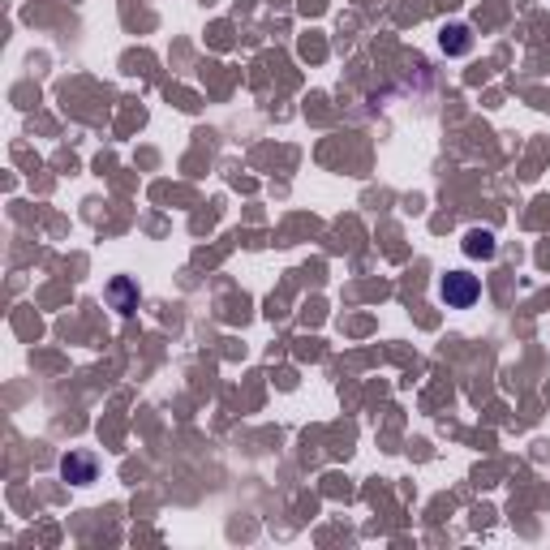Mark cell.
Instances as JSON below:
<instances>
[{"instance_id": "6da1fadb", "label": "cell", "mask_w": 550, "mask_h": 550, "mask_svg": "<svg viewBox=\"0 0 550 550\" xmlns=\"http://www.w3.org/2000/svg\"><path fill=\"white\" fill-rule=\"evenodd\" d=\"M438 297L447 301V309H469L473 301L482 297V284H477V275H469V271H447L443 284H438Z\"/></svg>"}, {"instance_id": "277c9868", "label": "cell", "mask_w": 550, "mask_h": 550, "mask_svg": "<svg viewBox=\"0 0 550 550\" xmlns=\"http://www.w3.org/2000/svg\"><path fill=\"white\" fill-rule=\"evenodd\" d=\"M465 254L469 259H495V232L490 228H469L465 232Z\"/></svg>"}, {"instance_id": "3957f363", "label": "cell", "mask_w": 550, "mask_h": 550, "mask_svg": "<svg viewBox=\"0 0 550 550\" xmlns=\"http://www.w3.org/2000/svg\"><path fill=\"white\" fill-rule=\"evenodd\" d=\"M61 473H65V482L74 486H86V482H95V473H99V460L91 452H69L65 460H61Z\"/></svg>"}, {"instance_id": "5b68a950", "label": "cell", "mask_w": 550, "mask_h": 550, "mask_svg": "<svg viewBox=\"0 0 550 550\" xmlns=\"http://www.w3.org/2000/svg\"><path fill=\"white\" fill-rule=\"evenodd\" d=\"M438 44H443V52H447V56H465V52L473 48V34H469V26H443Z\"/></svg>"}, {"instance_id": "7a4b0ae2", "label": "cell", "mask_w": 550, "mask_h": 550, "mask_svg": "<svg viewBox=\"0 0 550 550\" xmlns=\"http://www.w3.org/2000/svg\"><path fill=\"white\" fill-rule=\"evenodd\" d=\"M103 297H108V306L121 314V319H130V314H138V306H142V292H138V284H133L130 275H116L113 284L103 289Z\"/></svg>"}]
</instances>
